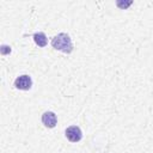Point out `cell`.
Here are the masks:
<instances>
[{
	"mask_svg": "<svg viewBox=\"0 0 153 153\" xmlns=\"http://www.w3.org/2000/svg\"><path fill=\"white\" fill-rule=\"evenodd\" d=\"M33 41L35 43L38 45V47H45L47 43H48V39H47V36L44 32H36L33 35Z\"/></svg>",
	"mask_w": 153,
	"mask_h": 153,
	"instance_id": "obj_5",
	"label": "cell"
},
{
	"mask_svg": "<svg viewBox=\"0 0 153 153\" xmlns=\"http://www.w3.org/2000/svg\"><path fill=\"white\" fill-rule=\"evenodd\" d=\"M51 45L54 49L56 50H60L65 54H71L73 51V43H72V39L71 37L65 33V32H61L59 35H56L53 39H51Z\"/></svg>",
	"mask_w": 153,
	"mask_h": 153,
	"instance_id": "obj_1",
	"label": "cell"
},
{
	"mask_svg": "<svg viewBox=\"0 0 153 153\" xmlns=\"http://www.w3.org/2000/svg\"><path fill=\"white\" fill-rule=\"evenodd\" d=\"M14 86L18 90H24V91H27L31 88L32 86V79L29 74H23V75H19L16 80H14Z\"/></svg>",
	"mask_w": 153,
	"mask_h": 153,
	"instance_id": "obj_2",
	"label": "cell"
},
{
	"mask_svg": "<svg viewBox=\"0 0 153 153\" xmlns=\"http://www.w3.org/2000/svg\"><path fill=\"white\" fill-rule=\"evenodd\" d=\"M8 53H11V48L8 47V45H1V54L2 55H6V54H8Z\"/></svg>",
	"mask_w": 153,
	"mask_h": 153,
	"instance_id": "obj_6",
	"label": "cell"
},
{
	"mask_svg": "<svg viewBox=\"0 0 153 153\" xmlns=\"http://www.w3.org/2000/svg\"><path fill=\"white\" fill-rule=\"evenodd\" d=\"M129 5H131V1H128V2H121V1H117V6L121 7V8H126V7H128Z\"/></svg>",
	"mask_w": 153,
	"mask_h": 153,
	"instance_id": "obj_7",
	"label": "cell"
},
{
	"mask_svg": "<svg viewBox=\"0 0 153 153\" xmlns=\"http://www.w3.org/2000/svg\"><path fill=\"white\" fill-rule=\"evenodd\" d=\"M65 135L66 137L71 141V142H79L82 139V133L81 129L78 126H71L65 130Z\"/></svg>",
	"mask_w": 153,
	"mask_h": 153,
	"instance_id": "obj_3",
	"label": "cell"
},
{
	"mask_svg": "<svg viewBox=\"0 0 153 153\" xmlns=\"http://www.w3.org/2000/svg\"><path fill=\"white\" fill-rule=\"evenodd\" d=\"M42 123L47 127V128H54L57 123V118L56 115L53 111H45L42 115Z\"/></svg>",
	"mask_w": 153,
	"mask_h": 153,
	"instance_id": "obj_4",
	"label": "cell"
}]
</instances>
